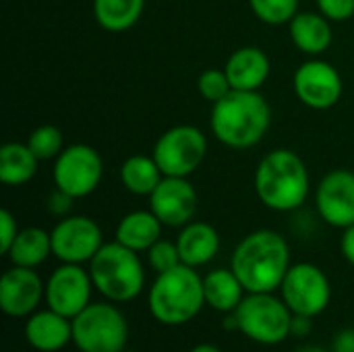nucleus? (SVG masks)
<instances>
[{
    "mask_svg": "<svg viewBox=\"0 0 354 352\" xmlns=\"http://www.w3.org/2000/svg\"><path fill=\"white\" fill-rule=\"evenodd\" d=\"M319 12L332 23L348 21L354 15V0H317Z\"/></svg>",
    "mask_w": 354,
    "mask_h": 352,
    "instance_id": "7c9ffc66",
    "label": "nucleus"
},
{
    "mask_svg": "<svg viewBox=\"0 0 354 352\" xmlns=\"http://www.w3.org/2000/svg\"><path fill=\"white\" fill-rule=\"evenodd\" d=\"M272 122V110L259 91L232 89L212 108V133L232 149L257 145Z\"/></svg>",
    "mask_w": 354,
    "mask_h": 352,
    "instance_id": "f03ea898",
    "label": "nucleus"
},
{
    "mask_svg": "<svg viewBox=\"0 0 354 352\" xmlns=\"http://www.w3.org/2000/svg\"><path fill=\"white\" fill-rule=\"evenodd\" d=\"M37 158L27 143H4L0 147V180L21 187L37 174Z\"/></svg>",
    "mask_w": 354,
    "mask_h": 352,
    "instance_id": "b1692460",
    "label": "nucleus"
},
{
    "mask_svg": "<svg viewBox=\"0 0 354 352\" xmlns=\"http://www.w3.org/2000/svg\"><path fill=\"white\" fill-rule=\"evenodd\" d=\"M17 234H19V226H17L15 216L8 210H2L0 212V253L2 255L8 253V249L12 247Z\"/></svg>",
    "mask_w": 354,
    "mask_h": 352,
    "instance_id": "2f4dec72",
    "label": "nucleus"
},
{
    "mask_svg": "<svg viewBox=\"0 0 354 352\" xmlns=\"http://www.w3.org/2000/svg\"><path fill=\"white\" fill-rule=\"evenodd\" d=\"M104 176V162L91 145L75 143L54 162V185L73 199L91 195Z\"/></svg>",
    "mask_w": 354,
    "mask_h": 352,
    "instance_id": "9d476101",
    "label": "nucleus"
},
{
    "mask_svg": "<svg viewBox=\"0 0 354 352\" xmlns=\"http://www.w3.org/2000/svg\"><path fill=\"white\" fill-rule=\"evenodd\" d=\"M189 352H222L216 344H207V342H203V344H197V346H193Z\"/></svg>",
    "mask_w": 354,
    "mask_h": 352,
    "instance_id": "e433bc0d",
    "label": "nucleus"
},
{
    "mask_svg": "<svg viewBox=\"0 0 354 352\" xmlns=\"http://www.w3.org/2000/svg\"><path fill=\"white\" fill-rule=\"evenodd\" d=\"M23 334L33 351L58 352L73 342V319L48 307L27 317Z\"/></svg>",
    "mask_w": 354,
    "mask_h": 352,
    "instance_id": "f3484780",
    "label": "nucleus"
},
{
    "mask_svg": "<svg viewBox=\"0 0 354 352\" xmlns=\"http://www.w3.org/2000/svg\"><path fill=\"white\" fill-rule=\"evenodd\" d=\"M89 274L95 290L112 303H129L145 288V268L139 253L114 243H104L89 261Z\"/></svg>",
    "mask_w": 354,
    "mask_h": 352,
    "instance_id": "39448f33",
    "label": "nucleus"
},
{
    "mask_svg": "<svg viewBox=\"0 0 354 352\" xmlns=\"http://www.w3.org/2000/svg\"><path fill=\"white\" fill-rule=\"evenodd\" d=\"M52 255V237L48 230L29 226L19 230L12 247L8 249L6 257L12 266L19 268H31L35 270Z\"/></svg>",
    "mask_w": 354,
    "mask_h": 352,
    "instance_id": "5701e85b",
    "label": "nucleus"
},
{
    "mask_svg": "<svg viewBox=\"0 0 354 352\" xmlns=\"http://www.w3.org/2000/svg\"><path fill=\"white\" fill-rule=\"evenodd\" d=\"M255 193L274 212L299 210L309 197V170L290 149L270 151L255 170Z\"/></svg>",
    "mask_w": 354,
    "mask_h": 352,
    "instance_id": "7ed1b4c3",
    "label": "nucleus"
},
{
    "mask_svg": "<svg viewBox=\"0 0 354 352\" xmlns=\"http://www.w3.org/2000/svg\"><path fill=\"white\" fill-rule=\"evenodd\" d=\"M52 255L60 263H89L104 245L102 228L87 216H66L50 232Z\"/></svg>",
    "mask_w": 354,
    "mask_h": 352,
    "instance_id": "9b49d317",
    "label": "nucleus"
},
{
    "mask_svg": "<svg viewBox=\"0 0 354 352\" xmlns=\"http://www.w3.org/2000/svg\"><path fill=\"white\" fill-rule=\"evenodd\" d=\"M145 0H93V17L106 31L131 29L143 15Z\"/></svg>",
    "mask_w": 354,
    "mask_h": 352,
    "instance_id": "a878e982",
    "label": "nucleus"
},
{
    "mask_svg": "<svg viewBox=\"0 0 354 352\" xmlns=\"http://www.w3.org/2000/svg\"><path fill=\"white\" fill-rule=\"evenodd\" d=\"M93 288L89 270L77 263H60L46 282L44 301L52 311L73 319L91 303Z\"/></svg>",
    "mask_w": 354,
    "mask_h": 352,
    "instance_id": "f8f14e48",
    "label": "nucleus"
},
{
    "mask_svg": "<svg viewBox=\"0 0 354 352\" xmlns=\"http://www.w3.org/2000/svg\"><path fill=\"white\" fill-rule=\"evenodd\" d=\"M147 261L151 266V270L156 274H164V272H170L174 268H178L183 261H180V253H178V247L176 243L172 241H164L160 239L149 251H147Z\"/></svg>",
    "mask_w": 354,
    "mask_h": 352,
    "instance_id": "c756f323",
    "label": "nucleus"
},
{
    "mask_svg": "<svg viewBox=\"0 0 354 352\" xmlns=\"http://www.w3.org/2000/svg\"><path fill=\"white\" fill-rule=\"evenodd\" d=\"M129 342V322L116 303H89L73 317V344L79 352H122Z\"/></svg>",
    "mask_w": 354,
    "mask_h": 352,
    "instance_id": "0eeeda50",
    "label": "nucleus"
},
{
    "mask_svg": "<svg viewBox=\"0 0 354 352\" xmlns=\"http://www.w3.org/2000/svg\"><path fill=\"white\" fill-rule=\"evenodd\" d=\"M147 305L156 322L164 326H185L205 307L203 278L195 268L185 263L170 272L158 274L149 288Z\"/></svg>",
    "mask_w": 354,
    "mask_h": 352,
    "instance_id": "20e7f679",
    "label": "nucleus"
},
{
    "mask_svg": "<svg viewBox=\"0 0 354 352\" xmlns=\"http://www.w3.org/2000/svg\"><path fill=\"white\" fill-rule=\"evenodd\" d=\"M288 29L292 44L309 56L324 54L334 39L332 23L322 12H297L288 23Z\"/></svg>",
    "mask_w": 354,
    "mask_h": 352,
    "instance_id": "412c9836",
    "label": "nucleus"
},
{
    "mask_svg": "<svg viewBox=\"0 0 354 352\" xmlns=\"http://www.w3.org/2000/svg\"><path fill=\"white\" fill-rule=\"evenodd\" d=\"M340 251H342V257L351 266H354V226L344 228L342 239H340Z\"/></svg>",
    "mask_w": 354,
    "mask_h": 352,
    "instance_id": "c9c22d12",
    "label": "nucleus"
},
{
    "mask_svg": "<svg viewBox=\"0 0 354 352\" xmlns=\"http://www.w3.org/2000/svg\"><path fill=\"white\" fill-rule=\"evenodd\" d=\"M71 201H73V197H68L66 193H62V191H54V195L48 199V207H50V212H54V214H66L68 210H71Z\"/></svg>",
    "mask_w": 354,
    "mask_h": 352,
    "instance_id": "f704fd0d",
    "label": "nucleus"
},
{
    "mask_svg": "<svg viewBox=\"0 0 354 352\" xmlns=\"http://www.w3.org/2000/svg\"><path fill=\"white\" fill-rule=\"evenodd\" d=\"M46 297V284L31 268L12 266L0 280V309L15 319L29 317Z\"/></svg>",
    "mask_w": 354,
    "mask_h": 352,
    "instance_id": "dca6fc26",
    "label": "nucleus"
},
{
    "mask_svg": "<svg viewBox=\"0 0 354 352\" xmlns=\"http://www.w3.org/2000/svg\"><path fill=\"white\" fill-rule=\"evenodd\" d=\"M270 68L272 66L268 54L255 46L239 48L236 52H232L224 66L232 89L241 91H259L270 77Z\"/></svg>",
    "mask_w": 354,
    "mask_h": 352,
    "instance_id": "a211bd4d",
    "label": "nucleus"
},
{
    "mask_svg": "<svg viewBox=\"0 0 354 352\" xmlns=\"http://www.w3.org/2000/svg\"><path fill=\"white\" fill-rule=\"evenodd\" d=\"M122 352H137V351H122Z\"/></svg>",
    "mask_w": 354,
    "mask_h": 352,
    "instance_id": "58836bf2",
    "label": "nucleus"
},
{
    "mask_svg": "<svg viewBox=\"0 0 354 352\" xmlns=\"http://www.w3.org/2000/svg\"><path fill=\"white\" fill-rule=\"evenodd\" d=\"M27 145L39 162L56 160L64 151V135L54 124H41L29 133Z\"/></svg>",
    "mask_w": 354,
    "mask_h": 352,
    "instance_id": "bb28decb",
    "label": "nucleus"
},
{
    "mask_svg": "<svg viewBox=\"0 0 354 352\" xmlns=\"http://www.w3.org/2000/svg\"><path fill=\"white\" fill-rule=\"evenodd\" d=\"M151 156L164 176L189 178L207 156V139L197 127L178 124L160 135Z\"/></svg>",
    "mask_w": 354,
    "mask_h": 352,
    "instance_id": "6e6552de",
    "label": "nucleus"
},
{
    "mask_svg": "<svg viewBox=\"0 0 354 352\" xmlns=\"http://www.w3.org/2000/svg\"><path fill=\"white\" fill-rule=\"evenodd\" d=\"M295 352H332V351H328V349H324V346H315V344H305V346L297 349Z\"/></svg>",
    "mask_w": 354,
    "mask_h": 352,
    "instance_id": "4c0bfd02",
    "label": "nucleus"
},
{
    "mask_svg": "<svg viewBox=\"0 0 354 352\" xmlns=\"http://www.w3.org/2000/svg\"><path fill=\"white\" fill-rule=\"evenodd\" d=\"M332 352H354V328H344L334 336Z\"/></svg>",
    "mask_w": 354,
    "mask_h": 352,
    "instance_id": "72a5a7b5",
    "label": "nucleus"
},
{
    "mask_svg": "<svg viewBox=\"0 0 354 352\" xmlns=\"http://www.w3.org/2000/svg\"><path fill=\"white\" fill-rule=\"evenodd\" d=\"M255 17L268 25L290 23L299 12V0H249Z\"/></svg>",
    "mask_w": 354,
    "mask_h": 352,
    "instance_id": "cd10ccee",
    "label": "nucleus"
},
{
    "mask_svg": "<svg viewBox=\"0 0 354 352\" xmlns=\"http://www.w3.org/2000/svg\"><path fill=\"white\" fill-rule=\"evenodd\" d=\"M280 297L292 311V315L317 317L322 315L332 301V284L322 268L315 263H295L286 272Z\"/></svg>",
    "mask_w": 354,
    "mask_h": 352,
    "instance_id": "1a4fd4ad",
    "label": "nucleus"
},
{
    "mask_svg": "<svg viewBox=\"0 0 354 352\" xmlns=\"http://www.w3.org/2000/svg\"><path fill=\"white\" fill-rule=\"evenodd\" d=\"M319 218L334 228L354 226V172L332 170L328 172L315 193Z\"/></svg>",
    "mask_w": 354,
    "mask_h": 352,
    "instance_id": "2eb2a0df",
    "label": "nucleus"
},
{
    "mask_svg": "<svg viewBox=\"0 0 354 352\" xmlns=\"http://www.w3.org/2000/svg\"><path fill=\"white\" fill-rule=\"evenodd\" d=\"M290 249L276 230H255L234 249L230 268L247 293H274L290 270Z\"/></svg>",
    "mask_w": 354,
    "mask_h": 352,
    "instance_id": "f257e3e1",
    "label": "nucleus"
},
{
    "mask_svg": "<svg viewBox=\"0 0 354 352\" xmlns=\"http://www.w3.org/2000/svg\"><path fill=\"white\" fill-rule=\"evenodd\" d=\"M164 174L153 160V156H131L120 166V180L124 189L133 195L149 197L162 183Z\"/></svg>",
    "mask_w": 354,
    "mask_h": 352,
    "instance_id": "393cba45",
    "label": "nucleus"
},
{
    "mask_svg": "<svg viewBox=\"0 0 354 352\" xmlns=\"http://www.w3.org/2000/svg\"><path fill=\"white\" fill-rule=\"evenodd\" d=\"M199 207V197L189 178L164 176L156 191L149 195V210L164 226L183 228L193 222Z\"/></svg>",
    "mask_w": 354,
    "mask_h": 352,
    "instance_id": "4468645a",
    "label": "nucleus"
},
{
    "mask_svg": "<svg viewBox=\"0 0 354 352\" xmlns=\"http://www.w3.org/2000/svg\"><path fill=\"white\" fill-rule=\"evenodd\" d=\"M176 247L180 253V261L189 268L207 266L220 251V234L207 222H189L183 226Z\"/></svg>",
    "mask_w": 354,
    "mask_h": 352,
    "instance_id": "6ab92c4d",
    "label": "nucleus"
},
{
    "mask_svg": "<svg viewBox=\"0 0 354 352\" xmlns=\"http://www.w3.org/2000/svg\"><path fill=\"white\" fill-rule=\"evenodd\" d=\"M162 222L151 210L127 214L116 226V241L137 253L149 251L162 239Z\"/></svg>",
    "mask_w": 354,
    "mask_h": 352,
    "instance_id": "4be33fe9",
    "label": "nucleus"
},
{
    "mask_svg": "<svg viewBox=\"0 0 354 352\" xmlns=\"http://www.w3.org/2000/svg\"><path fill=\"white\" fill-rule=\"evenodd\" d=\"M297 98L313 110H328L342 98V77L326 60L303 62L292 79Z\"/></svg>",
    "mask_w": 354,
    "mask_h": 352,
    "instance_id": "ddd939ff",
    "label": "nucleus"
},
{
    "mask_svg": "<svg viewBox=\"0 0 354 352\" xmlns=\"http://www.w3.org/2000/svg\"><path fill=\"white\" fill-rule=\"evenodd\" d=\"M234 317L236 332L261 346H276L290 338L292 311L274 293H247Z\"/></svg>",
    "mask_w": 354,
    "mask_h": 352,
    "instance_id": "423d86ee",
    "label": "nucleus"
},
{
    "mask_svg": "<svg viewBox=\"0 0 354 352\" xmlns=\"http://www.w3.org/2000/svg\"><path fill=\"white\" fill-rule=\"evenodd\" d=\"M197 91L201 93L203 100L216 104L232 91V85H230V79H228L224 68L222 71L220 68H207L197 79Z\"/></svg>",
    "mask_w": 354,
    "mask_h": 352,
    "instance_id": "c85d7f7f",
    "label": "nucleus"
},
{
    "mask_svg": "<svg viewBox=\"0 0 354 352\" xmlns=\"http://www.w3.org/2000/svg\"><path fill=\"white\" fill-rule=\"evenodd\" d=\"M313 317H307V315H292V324H290V336L299 338V340H305L311 336L313 332V326H311Z\"/></svg>",
    "mask_w": 354,
    "mask_h": 352,
    "instance_id": "473e14b6",
    "label": "nucleus"
},
{
    "mask_svg": "<svg viewBox=\"0 0 354 352\" xmlns=\"http://www.w3.org/2000/svg\"><path fill=\"white\" fill-rule=\"evenodd\" d=\"M203 295L205 305L216 309L218 313H234L243 299L247 297V288L232 272V268H218L203 276Z\"/></svg>",
    "mask_w": 354,
    "mask_h": 352,
    "instance_id": "aec40b11",
    "label": "nucleus"
}]
</instances>
